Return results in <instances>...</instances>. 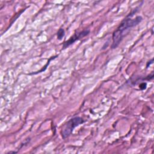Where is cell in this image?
<instances>
[{"label":"cell","mask_w":154,"mask_h":154,"mask_svg":"<svg viewBox=\"0 0 154 154\" xmlns=\"http://www.w3.org/2000/svg\"><path fill=\"white\" fill-rule=\"evenodd\" d=\"M137 10L138 8H135V9L132 10L131 12L129 13V14H128L126 17L122 21L117 28L114 31L112 37V49L116 48L119 45L123 37L129 32L131 28L137 25L143 20L142 17L140 16H138L135 18H132L134 14L137 11Z\"/></svg>","instance_id":"obj_1"},{"label":"cell","mask_w":154,"mask_h":154,"mask_svg":"<svg viewBox=\"0 0 154 154\" xmlns=\"http://www.w3.org/2000/svg\"><path fill=\"white\" fill-rule=\"evenodd\" d=\"M84 123V120L80 117H75L69 120L63 126L61 134L63 138H67L72 133L73 129L79 125Z\"/></svg>","instance_id":"obj_2"},{"label":"cell","mask_w":154,"mask_h":154,"mask_svg":"<svg viewBox=\"0 0 154 154\" xmlns=\"http://www.w3.org/2000/svg\"><path fill=\"white\" fill-rule=\"evenodd\" d=\"M90 33V30L89 29H84L82 31L79 32H76L72 36H71L68 40H66V42H64L63 45V48L65 49L67 47L69 46L73 43H75L76 41L82 38L83 37H85Z\"/></svg>","instance_id":"obj_3"},{"label":"cell","mask_w":154,"mask_h":154,"mask_svg":"<svg viewBox=\"0 0 154 154\" xmlns=\"http://www.w3.org/2000/svg\"><path fill=\"white\" fill-rule=\"evenodd\" d=\"M64 34H65V32H64V29L60 28L57 32V38L58 40H61L63 38V37L64 36Z\"/></svg>","instance_id":"obj_4"},{"label":"cell","mask_w":154,"mask_h":154,"mask_svg":"<svg viewBox=\"0 0 154 154\" xmlns=\"http://www.w3.org/2000/svg\"><path fill=\"white\" fill-rule=\"evenodd\" d=\"M146 86H147V84L146 82H143L139 85V88L141 90H144L146 88Z\"/></svg>","instance_id":"obj_5"},{"label":"cell","mask_w":154,"mask_h":154,"mask_svg":"<svg viewBox=\"0 0 154 154\" xmlns=\"http://www.w3.org/2000/svg\"><path fill=\"white\" fill-rule=\"evenodd\" d=\"M153 58H152V60H151V61H149V62H148V63H147V66H146V67H148V65H149V66H150V64H152V63H153Z\"/></svg>","instance_id":"obj_6"}]
</instances>
